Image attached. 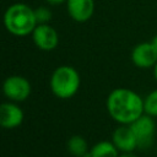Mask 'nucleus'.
Listing matches in <instances>:
<instances>
[{
  "label": "nucleus",
  "mask_w": 157,
  "mask_h": 157,
  "mask_svg": "<svg viewBox=\"0 0 157 157\" xmlns=\"http://www.w3.org/2000/svg\"><path fill=\"white\" fill-rule=\"evenodd\" d=\"M130 128L132 129L136 137L139 150H147L148 147H151L156 134V123L153 120V117L144 113L140 118L130 124Z\"/></svg>",
  "instance_id": "nucleus-4"
},
{
  "label": "nucleus",
  "mask_w": 157,
  "mask_h": 157,
  "mask_svg": "<svg viewBox=\"0 0 157 157\" xmlns=\"http://www.w3.org/2000/svg\"><path fill=\"white\" fill-rule=\"evenodd\" d=\"M112 142L115 145L120 153L134 152L137 150V141L130 125L119 124V126L112 134Z\"/></svg>",
  "instance_id": "nucleus-9"
},
{
  "label": "nucleus",
  "mask_w": 157,
  "mask_h": 157,
  "mask_svg": "<svg viewBox=\"0 0 157 157\" xmlns=\"http://www.w3.org/2000/svg\"><path fill=\"white\" fill-rule=\"evenodd\" d=\"M21 157H23V156H21Z\"/></svg>",
  "instance_id": "nucleus-19"
},
{
  "label": "nucleus",
  "mask_w": 157,
  "mask_h": 157,
  "mask_svg": "<svg viewBox=\"0 0 157 157\" xmlns=\"http://www.w3.org/2000/svg\"><path fill=\"white\" fill-rule=\"evenodd\" d=\"M151 42H152V44H153V47L156 48V50H157V34L151 39Z\"/></svg>",
  "instance_id": "nucleus-17"
},
{
  "label": "nucleus",
  "mask_w": 157,
  "mask_h": 157,
  "mask_svg": "<svg viewBox=\"0 0 157 157\" xmlns=\"http://www.w3.org/2000/svg\"><path fill=\"white\" fill-rule=\"evenodd\" d=\"M45 2L48 5H52V6H56V5H60V4H64L66 2V0H45Z\"/></svg>",
  "instance_id": "nucleus-15"
},
{
  "label": "nucleus",
  "mask_w": 157,
  "mask_h": 157,
  "mask_svg": "<svg viewBox=\"0 0 157 157\" xmlns=\"http://www.w3.org/2000/svg\"><path fill=\"white\" fill-rule=\"evenodd\" d=\"M132 64L139 69H151L157 63V50L152 42H141L136 44L130 54Z\"/></svg>",
  "instance_id": "nucleus-7"
},
{
  "label": "nucleus",
  "mask_w": 157,
  "mask_h": 157,
  "mask_svg": "<svg viewBox=\"0 0 157 157\" xmlns=\"http://www.w3.org/2000/svg\"><path fill=\"white\" fill-rule=\"evenodd\" d=\"M105 107L114 121L125 125H130L145 113L144 98L126 87L114 88L107 97Z\"/></svg>",
  "instance_id": "nucleus-1"
},
{
  "label": "nucleus",
  "mask_w": 157,
  "mask_h": 157,
  "mask_svg": "<svg viewBox=\"0 0 157 157\" xmlns=\"http://www.w3.org/2000/svg\"><path fill=\"white\" fill-rule=\"evenodd\" d=\"M32 92V86L29 81L20 75H12L5 78L2 82L4 96L12 102L20 103L26 101Z\"/></svg>",
  "instance_id": "nucleus-5"
},
{
  "label": "nucleus",
  "mask_w": 157,
  "mask_h": 157,
  "mask_svg": "<svg viewBox=\"0 0 157 157\" xmlns=\"http://www.w3.org/2000/svg\"><path fill=\"white\" fill-rule=\"evenodd\" d=\"M34 16L37 20V25L38 23H49V21L52 20V11L47 6H39V7L34 9Z\"/></svg>",
  "instance_id": "nucleus-14"
},
{
  "label": "nucleus",
  "mask_w": 157,
  "mask_h": 157,
  "mask_svg": "<svg viewBox=\"0 0 157 157\" xmlns=\"http://www.w3.org/2000/svg\"><path fill=\"white\" fill-rule=\"evenodd\" d=\"M69 16L76 22L88 21L94 12V0H66Z\"/></svg>",
  "instance_id": "nucleus-10"
},
{
  "label": "nucleus",
  "mask_w": 157,
  "mask_h": 157,
  "mask_svg": "<svg viewBox=\"0 0 157 157\" xmlns=\"http://www.w3.org/2000/svg\"><path fill=\"white\" fill-rule=\"evenodd\" d=\"M66 148L74 157H83L90 151L86 139L81 135L71 136L66 142Z\"/></svg>",
  "instance_id": "nucleus-12"
},
{
  "label": "nucleus",
  "mask_w": 157,
  "mask_h": 157,
  "mask_svg": "<svg viewBox=\"0 0 157 157\" xmlns=\"http://www.w3.org/2000/svg\"><path fill=\"white\" fill-rule=\"evenodd\" d=\"M119 157H139V156L135 155L134 152H123L119 155Z\"/></svg>",
  "instance_id": "nucleus-16"
},
{
  "label": "nucleus",
  "mask_w": 157,
  "mask_h": 157,
  "mask_svg": "<svg viewBox=\"0 0 157 157\" xmlns=\"http://www.w3.org/2000/svg\"><path fill=\"white\" fill-rule=\"evenodd\" d=\"M4 26L6 31L17 37H26L37 26L34 9L25 2H15L4 12Z\"/></svg>",
  "instance_id": "nucleus-2"
},
{
  "label": "nucleus",
  "mask_w": 157,
  "mask_h": 157,
  "mask_svg": "<svg viewBox=\"0 0 157 157\" xmlns=\"http://www.w3.org/2000/svg\"><path fill=\"white\" fill-rule=\"evenodd\" d=\"M31 36L36 47L44 52H50L59 44V34L56 29L48 23H38Z\"/></svg>",
  "instance_id": "nucleus-6"
},
{
  "label": "nucleus",
  "mask_w": 157,
  "mask_h": 157,
  "mask_svg": "<svg viewBox=\"0 0 157 157\" xmlns=\"http://www.w3.org/2000/svg\"><path fill=\"white\" fill-rule=\"evenodd\" d=\"M152 69H153V76H155V78H156V81H157V63H156V65H155Z\"/></svg>",
  "instance_id": "nucleus-18"
},
{
  "label": "nucleus",
  "mask_w": 157,
  "mask_h": 157,
  "mask_svg": "<svg viewBox=\"0 0 157 157\" xmlns=\"http://www.w3.org/2000/svg\"><path fill=\"white\" fill-rule=\"evenodd\" d=\"M81 78L78 71L69 65L58 66L49 80V86L53 94L61 99H67L75 96L80 88Z\"/></svg>",
  "instance_id": "nucleus-3"
},
{
  "label": "nucleus",
  "mask_w": 157,
  "mask_h": 157,
  "mask_svg": "<svg viewBox=\"0 0 157 157\" xmlns=\"http://www.w3.org/2000/svg\"><path fill=\"white\" fill-rule=\"evenodd\" d=\"M23 110L16 102L9 101L0 103V128L16 129L23 121Z\"/></svg>",
  "instance_id": "nucleus-8"
},
{
  "label": "nucleus",
  "mask_w": 157,
  "mask_h": 157,
  "mask_svg": "<svg viewBox=\"0 0 157 157\" xmlns=\"http://www.w3.org/2000/svg\"><path fill=\"white\" fill-rule=\"evenodd\" d=\"M120 152L112 141H99L90 148V157H119Z\"/></svg>",
  "instance_id": "nucleus-11"
},
{
  "label": "nucleus",
  "mask_w": 157,
  "mask_h": 157,
  "mask_svg": "<svg viewBox=\"0 0 157 157\" xmlns=\"http://www.w3.org/2000/svg\"><path fill=\"white\" fill-rule=\"evenodd\" d=\"M144 110L147 115L153 118L157 117V90L151 91L147 96L144 97Z\"/></svg>",
  "instance_id": "nucleus-13"
}]
</instances>
